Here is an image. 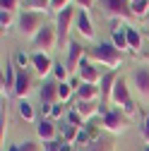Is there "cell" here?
<instances>
[{"label":"cell","mask_w":149,"mask_h":151,"mask_svg":"<svg viewBox=\"0 0 149 151\" xmlns=\"http://www.w3.org/2000/svg\"><path fill=\"white\" fill-rule=\"evenodd\" d=\"M74 17H77V10H63L60 14H55V34H58V46L60 48H67L70 46V39H67V34H70V27L74 22Z\"/></svg>","instance_id":"4"},{"label":"cell","mask_w":149,"mask_h":151,"mask_svg":"<svg viewBox=\"0 0 149 151\" xmlns=\"http://www.w3.org/2000/svg\"><path fill=\"white\" fill-rule=\"evenodd\" d=\"M63 139H53V142H43V151H60Z\"/></svg>","instance_id":"34"},{"label":"cell","mask_w":149,"mask_h":151,"mask_svg":"<svg viewBox=\"0 0 149 151\" xmlns=\"http://www.w3.org/2000/svg\"><path fill=\"white\" fill-rule=\"evenodd\" d=\"M84 58H87V50H84V46H82L80 41H70V46H67V58H65L67 70H70V72H77Z\"/></svg>","instance_id":"9"},{"label":"cell","mask_w":149,"mask_h":151,"mask_svg":"<svg viewBox=\"0 0 149 151\" xmlns=\"http://www.w3.org/2000/svg\"><path fill=\"white\" fill-rule=\"evenodd\" d=\"M111 103L118 106L127 118L137 113V106H135L132 99H130V89H127V84H125L123 77H118V82H116V86H113V93H111Z\"/></svg>","instance_id":"3"},{"label":"cell","mask_w":149,"mask_h":151,"mask_svg":"<svg viewBox=\"0 0 149 151\" xmlns=\"http://www.w3.org/2000/svg\"><path fill=\"white\" fill-rule=\"evenodd\" d=\"M58 122L55 120H51V118H41L39 120V125H36V134H39L43 142H53L55 137H58Z\"/></svg>","instance_id":"13"},{"label":"cell","mask_w":149,"mask_h":151,"mask_svg":"<svg viewBox=\"0 0 149 151\" xmlns=\"http://www.w3.org/2000/svg\"><path fill=\"white\" fill-rule=\"evenodd\" d=\"M144 151H149V144H147V149H144Z\"/></svg>","instance_id":"41"},{"label":"cell","mask_w":149,"mask_h":151,"mask_svg":"<svg viewBox=\"0 0 149 151\" xmlns=\"http://www.w3.org/2000/svg\"><path fill=\"white\" fill-rule=\"evenodd\" d=\"M58 118H63V103H55L51 110V120H58Z\"/></svg>","instance_id":"36"},{"label":"cell","mask_w":149,"mask_h":151,"mask_svg":"<svg viewBox=\"0 0 149 151\" xmlns=\"http://www.w3.org/2000/svg\"><path fill=\"white\" fill-rule=\"evenodd\" d=\"M0 7H3L5 12H17V7H20V0H0Z\"/></svg>","instance_id":"30"},{"label":"cell","mask_w":149,"mask_h":151,"mask_svg":"<svg viewBox=\"0 0 149 151\" xmlns=\"http://www.w3.org/2000/svg\"><path fill=\"white\" fill-rule=\"evenodd\" d=\"M29 91H31V77L27 74V70H17V82H14V91L12 93L20 101H24L29 96Z\"/></svg>","instance_id":"15"},{"label":"cell","mask_w":149,"mask_h":151,"mask_svg":"<svg viewBox=\"0 0 149 151\" xmlns=\"http://www.w3.org/2000/svg\"><path fill=\"white\" fill-rule=\"evenodd\" d=\"M20 151H43V149H41V144H36V142L27 139V142L20 144Z\"/></svg>","instance_id":"33"},{"label":"cell","mask_w":149,"mask_h":151,"mask_svg":"<svg viewBox=\"0 0 149 151\" xmlns=\"http://www.w3.org/2000/svg\"><path fill=\"white\" fill-rule=\"evenodd\" d=\"M14 65H17V67H27V65H31V58H29L27 53H22V50H20V53L14 55Z\"/></svg>","instance_id":"31"},{"label":"cell","mask_w":149,"mask_h":151,"mask_svg":"<svg viewBox=\"0 0 149 151\" xmlns=\"http://www.w3.org/2000/svg\"><path fill=\"white\" fill-rule=\"evenodd\" d=\"M127 115L120 110V108H111L106 115L101 118V127L106 132H111V134H123V132L127 129Z\"/></svg>","instance_id":"5"},{"label":"cell","mask_w":149,"mask_h":151,"mask_svg":"<svg viewBox=\"0 0 149 151\" xmlns=\"http://www.w3.org/2000/svg\"><path fill=\"white\" fill-rule=\"evenodd\" d=\"M12 24H14V14H12V12H5V10H3V12H0V27H3V29L7 31V29H10Z\"/></svg>","instance_id":"28"},{"label":"cell","mask_w":149,"mask_h":151,"mask_svg":"<svg viewBox=\"0 0 149 151\" xmlns=\"http://www.w3.org/2000/svg\"><path fill=\"white\" fill-rule=\"evenodd\" d=\"M101 3V10L106 17H111V19H125V17L132 14V10H130V0H99Z\"/></svg>","instance_id":"6"},{"label":"cell","mask_w":149,"mask_h":151,"mask_svg":"<svg viewBox=\"0 0 149 151\" xmlns=\"http://www.w3.org/2000/svg\"><path fill=\"white\" fill-rule=\"evenodd\" d=\"M74 29H77V34L82 36V41H89V43L96 41V31H94V24H91V19H89V12L77 10V17H74Z\"/></svg>","instance_id":"8"},{"label":"cell","mask_w":149,"mask_h":151,"mask_svg":"<svg viewBox=\"0 0 149 151\" xmlns=\"http://www.w3.org/2000/svg\"><path fill=\"white\" fill-rule=\"evenodd\" d=\"M60 151H74V149H72V144H65V142H63V146H60Z\"/></svg>","instance_id":"37"},{"label":"cell","mask_w":149,"mask_h":151,"mask_svg":"<svg viewBox=\"0 0 149 151\" xmlns=\"http://www.w3.org/2000/svg\"><path fill=\"white\" fill-rule=\"evenodd\" d=\"M130 3H137V0H130Z\"/></svg>","instance_id":"42"},{"label":"cell","mask_w":149,"mask_h":151,"mask_svg":"<svg viewBox=\"0 0 149 151\" xmlns=\"http://www.w3.org/2000/svg\"><path fill=\"white\" fill-rule=\"evenodd\" d=\"M43 14L46 12H39V10H24L20 14V19H17V27H20V34L24 39H36V34H39L46 24H43Z\"/></svg>","instance_id":"2"},{"label":"cell","mask_w":149,"mask_h":151,"mask_svg":"<svg viewBox=\"0 0 149 151\" xmlns=\"http://www.w3.org/2000/svg\"><path fill=\"white\" fill-rule=\"evenodd\" d=\"M77 77H80L82 84H101L103 74L99 72V67H96L94 63H89V60L84 58L82 65H80V70H77Z\"/></svg>","instance_id":"11"},{"label":"cell","mask_w":149,"mask_h":151,"mask_svg":"<svg viewBox=\"0 0 149 151\" xmlns=\"http://www.w3.org/2000/svg\"><path fill=\"white\" fill-rule=\"evenodd\" d=\"M132 17H147L149 14V0H137V3H130Z\"/></svg>","instance_id":"23"},{"label":"cell","mask_w":149,"mask_h":151,"mask_svg":"<svg viewBox=\"0 0 149 151\" xmlns=\"http://www.w3.org/2000/svg\"><path fill=\"white\" fill-rule=\"evenodd\" d=\"M53 77L58 79V82H67V77H70V70H67V65H63V63H55V65H53Z\"/></svg>","instance_id":"25"},{"label":"cell","mask_w":149,"mask_h":151,"mask_svg":"<svg viewBox=\"0 0 149 151\" xmlns=\"http://www.w3.org/2000/svg\"><path fill=\"white\" fill-rule=\"evenodd\" d=\"M31 7H36L39 12H48L51 10V0H29Z\"/></svg>","instance_id":"32"},{"label":"cell","mask_w":149,"mask_h":151,"mask_svg":"<svg viewBox=\"0 0 149 151\" xmlns=\"http://www.w3.org/2000/svg\"><path fill=\"white\" fill-rule=\"evenodd\" d=\"M34 43V48H36V53H48V50H53L55 46H58V34H55V27H43L39 34H36V39L31 41Z\"/></svg>","instance_id":"7"},{"label":"cell","mask_w":149,"mask_h":151,"mask_svg":"<svg viewBox=\"0 0 149 151\" xmlns=\"http://www.w3.org/2000/svg\"><path fill=\"white\" fill-rule=\"evenodd\" d=\"M31 65H34V70H36V74L39 77H48V74L53 72V60L48 58V53H34L31 55Z\"/></svg>","instance_id":"14"},{"label":"cell","mask_w":149,"mask_h":151,"mask_svg":"<svg viewBox=\"0 0 149 151\" xmlns=\"http://www.w3.org/2000/svg\"><path fill=\"white\" fill-rule=\"evenodd\" d=\"M82 151H113V142L111 139H94L91 144H87V146H82Z\"/></svg>","instance_id":"21"},{"label":"cell","mask_w":149,"mask_h":151,"mask_svg":"<svg viewBox=\"0 0 149 151\" xmlns=\"http://www.w3.org/2000/svg\"><path fill=\"white\" fill-rule=\"evenodd\" d=\"M116 82H118V72L116 70L103 74V79H101V99H103V103H111V93H113Z\"/></svg>","instance_id":"16"},{"label":"cell","mask_w":149,"mask_h":151,"mask_svg":"<svg viewBox=\"0 0 149 151\" xmlns=\"http://www.w3.org/2000/svg\"><path fill=\"white\" fill-rule=\"evenodd\" d=\"M111 43H113L120 53L130 50V43H127V29H125V27H123V29H113V34H111Z\"/></svg>","instance_id":"20"},{"label":"cell","mask_w":149,"mask_h":151,"mask_svg":"<svg viewBox=\"0 0 149 151\" xmlns=\"http://www.w3.org/2000/svg\"><path fill=\"white\" fill-rule=\"evenodd\" d=\"M99 96H101V86H96V84H82L77 89V99L80 101H96Z\"/></svg>","instance_id":"19"},{"label":"cell","mask_w":149,"mask_h":151,"mask_svg":"<svg viewBox=\"0 0 149 151\" xmlns=\"http://www.w3.org/2000/svg\"><path fill=\"white\" fill-rule=\"evenodd\" d=\"M127 29V43H130V50H140L142 48V34L135 29V27H125Z\"/></svg>","instance_id":"22"},{"label":"cell","mask_w":149,"mask_h":151,"mask_svg":"<svg viewBox=\"0 0 149 151\" xmlns=\"http://www.w3.org/2000/svg\"><path fill=\"white\" fill-rule=\"evenodd\" d=\"M17 65L14 63H7L5 65V72H3V99H7V91H14V82H17Z\"/></svg>","instance_id":"17"},{"label":"cell","mask_w":149,"mask_h":151,"mask_svg":"<svg viewBox=\"0 0 149 151\" xmlns=\"http://www.w3.org/2000/svg\"><path fill=\"white\" fill-rule=\"evenodd\" d=\"M99 106H101V103H96V101H80V99H77V101H74V106H72V110L89 125L91 118L99 115Z\"/></svg>","instance_id":"12"},{"label":"cell","mask_w":149,"mask_h":151,"mask_svg":"<svg viewBox=\"0 0 149 151\" xmlns=\"http://www.w3.org/2000/svg\"><path fill=\"white\" fill-rule=\"evenodd\" d=\"M20 115H22L27 122H31V120H34V106H31L27 99H24V101H20Z\"/></svg>","instance_id":"26"},{"label":"cell","mask_w":149,"mask_h":151,"mask_svg":"<svg viewBox=\"0 0 149 151\" xmlns=\"http://www.w3.org/2000/svg\"><path fill=\"white\" fill-rule=\"evenodd\" d=\"M41 103H48V106L60 103L58 101V82H43V86H41Z\"/></svg>","instance_id":"18"},{"label":"cell","mask_w":149,"mask_h":151,"mask_svg":"<svg viewBox=\"0 0 149 151\" xmlns=\"http://www.w3.org/2000/svg\"><path fill=\"white\" fill-rule=\"evenodd\" d=\"M74 5H77V10H84V12H89L91 7H94V0H74Z\"/></svg>","instance_id":"35"},{"label":"cell","mask_w":149,"mask_h":151,"mask_svg":"<svg viewBox=\"0 0 149 151\" xmlns=\"http://www.w3.org/2000/svg\"><path fill=\"white\" fill-rule=\"evenodd\" d=\"M70 3H74V0H51V10H48V12L60 14L63 10H67V7H70Z\"/></svg>","instance_id":"27"},{"label":"cell","mask_w":149,"mask_h":151,"mask_svg":"<svg viewBox=\"0 0 149 151\" xmlns=\"http://www.w3.org/2000/svg\"><path fill=\"white\" fill-rule=\"evenodd\" d=\"M67 122H70V125H74V127H80V129H82V127H87V122H84V120H82L74 110H70V113H67Z\"/></svg>","instance_id":"29"},{"label":"cell","mask_w":149,"mask_h":151,"mask_svg":"<svg viewBox=\"0 0 149 151\" xmlns=\"http://www.w3.org/2000/svg\"><path fill=\"white\" fill-rule=\"evenodd\" d=\"M144 142L149 144V129H144Z\"/></svg>","instance_id":"39"},{"label":"cell","mask_w":149,"mask_h":151,"mask_svg":"<svg viewBox=\"0 0 149 151\" xmlns=\"http://www.w3.org/2000/svg\"><path fill=\"white\" fill-rule=\"evenodd\" d=\"M7 151H20V144H12V146H10Z\"/></svg>","instance_id":"38"},{"label":"cell","mask_w":149,"mask_h":151,"mask_svg":"<svg viewBox=\"0 0 149 151\" xmlns=\"http://www.w3.org/2000/svg\"><path fill=\"white\" fill-rule=\"evenodd\" d=\"M89 58L94 60V63L106 65L111 72H113V70H116V67L123 63V53H120V50H118L113 43H111V41H108V43H103V41H101V43H96L94 48L89 50Z\"/></svg>","instance_id":"1"},{"label":"cell","mask_w":149,"mask_h":151,"mask_svg":"<svg viewBox=\"0 0 149 151\" xmlns=\"http://www.w3.org/2000/svg\"><path fill=\"white\" fill-rule=\"evenodd\" d=\"M132 82H135V91L142 101H149V67L140 65L132 72Z\"/></svg>","instance_id":"10"},{"label":"cell","mask_w":149,"mask_h":151,"mask_svg":"<svg viewBox=\"0 0 149 151\" xmlns=\"http://www.w3.org/2000/svg\"><path fill=\"white\" fill-rule=\"evenodd\" d=\"M72 84L70 82H58V101L60 103H65V101H70V96H72Z\"/></svg>","instance_id":"24"},{"label":"cell","mask_w":149,"mask_h":151,"mask_svg":"<svg viewBox=\"0 0 149 151\" xmlns=\"http://www.w3.org/2000/svg\"><path fill=\"white\" fill-rule=\"evenodd\" d=\"M144 129H149V118H147V122H144Z\"/></svg>","instance_id":"40"}]
</instances>
